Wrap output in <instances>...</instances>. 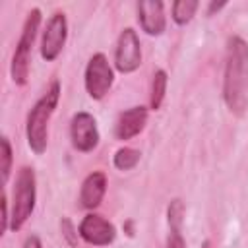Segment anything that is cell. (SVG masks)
I'll return each mask as SVG.
<instances>
[{
    "label": "cell",
    "instance_id": "1",
    "mask_svg": "<svg viewBox=\"0 0 248 248\" xmlns=\"http://www.w3.org/2000/svg\"><path fill=\"white\" fill-rule=\"evenodd\" d=\"M223 99L232 114H244L248 107V43L238 35L227 39Z\"/></svg>",
    "mask_w": 248,
    "mask_h": 248
},
{
    "label": "cell",
    "instance_id": "2",
    "mask_svg": "<svg viewBox=\"0 0 248 248\" xmlns=\"http://www.w3.org/2000/svg\"><path fill=\"white\" fill-rule=\"evenodd\" d=\"M60 99V81H52L50 87L43 93V97L33 105V108L27 114V122H25V136H27V143L31 147L33 153L41 155L46 149L48 143V122L50 116L56 110Z\"/></svg>",
    "mask_w": 248,
    "mask_h": 248
},
{
    "label": "cell",
    "instance_id": "3",
    "mask_svg": "<svg viewBox=\"0 0 248 248\" xmlns=\"http://www.w3.org/2000/svg\"><path fill=\"white\" fill-rule=\"evenodd\" d=\"M41 25V10L33 8L23 23L17 46L14 50L12 56V66H10V74L16 85H25L27 78H29V68H31V52H33V45L37 39V31Z\"/></svg>",
    "mask_w": 248,
    "mask_h": 248
},
{
    "label": "cell",
    "instance_id": "4",
    "mask_svg": "<svg viewBox=\"0 0 248 248\" xmlns=\"http://www.w3.org/2000/svg\"><path fill=\"white\" fill-rule=\"evenodd\" d=\"M35 200H37L35 170L29 167H23L17 172L14 194H12V219H10L12 231H19L25 225V221L31 217L35 209Z\"/></svg>",
    "mask_w": 248,
    "mask_h": 248
},
{
    "label": "cell",
    "instance_id": "5",
    "mask_svg": "<svg viewBox=\"0 0 248 248\" xmlns=\"http://www.w3.org/2000/svg\"><path fill=\"white\" fill-rule=\"evenodd\" d=\"M114 83V72L103 52H97L89 58L85 66V91L91 99H103Z\"/></svg>",
    "mask_w": 248,
    "mask_h": 248
},
{
    "label": "cell",
    "instance_id": "6",
    "mask_svg": "<svg viewBox=\"0 0 248 248\" xmlns=\"http://www.w3.org/2000/svg\"><path fill=\"white\" fill-rule=\"evenodd\" d=\"M141 64V45L140 37L132 27H126L118 35L116 50H114V66L122 74H132Z\"/></svg>",
    "mask_w": 248,
    "mask_h": 248
},
{
    "label": "cell",
    "instance_id": "7",
    "mask_svg": "<svg viewBox=\"0 0 248 248\" xmlns=\"http://www.w3.org/2000/svg\"><path fill=\"white\" fill-rule=\"evenodd\" d=\"M66 37H68V21L66 16L62 12H56L48 17L46 27L43 31V39H41V56L46 62H52L58 58V54L62 52L64 45H66Z\"/></svg>",
    "mask_w": 248,
    "mask_h": 248
},
{
    "label": "cell",
    "instance_id": "8",
    "mask_svg": "<svg viewBox=\"0 0 248 248\" xmlns=\"http://www.w3.org/2000/svg\"><path fill=\"white\" fill-rule=\"evenodd\" d=\"M70 138H72V145L78 151L81 153L93 151L99 145V128L93 114L85 110L76 112L70 124Z\"/></svg>",
    "mask_w": 248,
    "mask_h": 248
},
{
    "label": "cell",
    "instance_id": "9",
    "mask_svg": "<svg viewBox=\"0 0 248 248\" xmlns=\"http://www.w3.org/2000/svg\"><path fill=\"white\" fill-rule=\"evenodd\" d=\"M78 232L87 244H93V246H108L116 236L114 225L97 213H87L81 219Z\"/></svg>",
    "mask_w": 248,
    "mask_h": 248
},
{
    "label": "cell",
    "instance_id": "10",
    "mask_svg": "<svg viewBox=\"0 0 248 248\" xmlns=\"http://www.w3.org/2000/svg\"><path fill=\"white\" fill-rule=\"evenodd\" d=\"M145 122H147V108L145 107H132V108L120 112L116 126H114L116 140L126 141V140L136 138L145 128Z\"/></svg>",
    "mask_w": 248,
    "mask_h": 248
},
{
    "label": "cell",
    "instance_id": "11",
    "mask_svg": "<svg viewBox=\"0 0 248 248\" xmlns=\"http://www.w3.org/2000/svg\"><path fill=\"white\" fill-rule=\"evenodd\" d=\"M138 19L141 29L147 35H161L167 27V19H165V6L159 0H151V2H140L138 4Z\"/></svg>",
    "mask_w": 248,
    "mask_h": 248
},
{
    "label": "cell",
    "instance_id": "12",
    "mask_svg": "<svg viewBox=\"0 0 248 248\" xmlns=\"http://www.w3.org/2000/svg\"><path fill=\"white\" fill-rule=\"evenodd\" d=\"M107 192V176L101 170H95L85 176L81 190H79V205L83 209H95L101 205L103 198Z\"/></svg>",
    "mask_w": 248,
    "mask_h": 248
},
{
    "label": "cell",
    "instance_id": "13",
    "mask_svg": "<svg viewBox=\"0 0 248 248\" xmlns=\"http://www.w3.org/2000/svg\"><path fill=\"white\" fill-rule=\"evenodd\" d=\"M167 83H169L167 72L157 70L153 74V79H151V97H149V105H151L153 110L161 108V105L165 101V93H167Z\"/></svg>",
    "mask_w": 248,
    "mask_h": 248
},
{
    "label": "cell",
    "instance_id": "14",
    "mask_svg": "<svg viewBox=\"0 0 248 248\" xmlns=\"http://www.w3.org/2000/svg\"><path fill=\"white\" fill-rule=\"evenodd\" d=\"M198 6L200 4L196 0H176V2H172V19H174V23L176 25L190 23Z\"/></svg>",
    "mask_w": 248,
    "mask_h": 248
},
{
    "label": "cell",
    "instance_id": "15",
    "mask_svg": "<svg viewBox=\"0 0 248 248\" xmlns=\"http://www.w3.org/2000/svg\"><path fill=\"white\" fill-rule=\"evenodd\" d=\"M112 163L118 170H130L140 163V151L132 149V147H120V149H116Z\"/></svg>",
    "mask_w": 248,
    "mask_h": 248
},
{
    "label": "cell",
    "instance_id": "16",
    "mask_svg": "<svg viewBox=\"0 0 248 248\" xmlns=\"http://www.w3.org/2000/svg\"><path fill=\"white\" fill-rule=\"evenodd\" d=\"M12 145L8 138H2V182L6 184L10 178V170H12Z\"/></svg>",
    "mask_w": 248,
    "mask_h": 248
},
{
    "label": "cell",
    "instance_id": "17",
    "mask_svg": "<svg viewBox=\"0 0 248 248\" xmlns=\"http://www.w3.org/2000/svg\"><path fill=\"white\" fill-rule=\"evenodd\" d=\"M167 248H186V242L182 236V227H169Z\"/></svg>",
    "mask_w": 248,
    "mask_h": 248
},
{
    "label": "cell",
    "instance_id": "18",
    "mask_svg": "<svg viewBox=\"0 0 248 248\" xmlns=\"http://www.w3.org/2000/svg\"><path fill=\"white\" fill-rule=\"evenodd\" d=\"M60 229H62V234H64V238L68 240V244H70V246H76L79 232H76V229H74V225H72V221H70L68 217H64V219L60 221Z\"/></svg>",
    "mask_w": 248,
    "mask_h": 248
},
{
    "label": "cell",
    "instance_id": "19",
    "mask_svg": "<svg viewBox=\"0 0 248 248\" xmlns=\"http://www.w3.org/2000/svg\"><path fill=\"white\" fill-rule=\"evenodd\" d=\"M2 232L6 231V229H10V219H12V213H10V209H8V196L4 194L2 196Z\"/></svg>",
    "mask_w": 248,
    "mask_h": 248
},
{
    "label": "cell",
    "instance_id": "20",
    "mask_svg": "<svg viewBox=\"0 0 248 248\" xmlns=\"http://www.w3.org/2000/svg\"><path fill=\"white\" fill-rule=\"evenodd\" d=\"M23 248H43L41 238H39L37 234H29V236L25 238V242H23Z\"/></svg>",
    "mask_w": 248,
    "mask_h": 248
},
{
    "label": "cell",
    "instance_id": "21",
    "mask_svg": "<svg viewBox=\"0 0 248 248\" xmlns=\"http://www.w3.org/2000/svg\"><path fill=\"white\" fill-rule=\"evenodd\" d=\"M221 8H225V2H219V4H215V2H213V4H209V10H207V16H211L213 12H219Z\"/></svg>",
    "mask_w": 248,
    "mask_h": 248
}]
</instances>
